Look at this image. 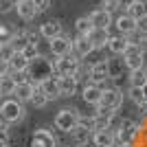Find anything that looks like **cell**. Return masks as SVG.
Returning <instances> with one entry per match:
<instances>
[{
    "mask_svg": "<svg viewBox=\"0 0 147 147\" xmlns=\"http://www.w3.org/2000/svg\"><path fill=\"white\" fill-rule=\"evenodd\" d=\"M13 37V29L9 24H0V42L5 44V42H9Z\"/></svg>",
    "mask_w": 147,
    "mask_h": 147,
    "instance_id": "obj_36",
    "label": "cell"
},
{
    "mask_svg": "<svg viewBox=\"0 0 147 147\" xmlns=\"http://www.w3.org/2000/svg\"><path fill=\"white\" fill-rule=\"evenodd\" d=\"M127 81H129L132 88H143L147 84V77L143 73V68L141 70H127Z\"/></svg>",
    "mask_w": 147,
    "mask_h": 147,
    "instance_id": "obj_27",
    "label": "cell"
},
{
    "mask_svg": "<svg viewBox=\"0 0 147 147\" xmlns=\"http://www.w3.org/2000/svg\"><path fill=\"white\" fill-rule=\"evenodd\" d=\"M125 13H127V16H132L134 20L147 16V0H134V2H132V7H129Z\"/></svg>",
    "mask_w": 147,
    "mask_h": 147,
    "instance_id": "obj_26",
    "label": "cell"
},
{
    "mask_svg": "<svg viewBox=\"0 0 147 147\" xmlns=\"http://www.w3.org/2000/svg\"><path fill=\"white\" fill-rule=\"evenodd\" d=\"M24 117H26L24 103H20L18 99L5 97L2 101H0V119L7 121L9 125H16V123L24 121Z\"/></svg>",
    "mask_w": 147,
    "mask_h": 147,
    "instance_id": "obj_2",
    "label": "cell"
},
{
    "mask_svg": "<svg viewBox=\"0 0 147 147\" xmlns=\"http://www.w3.org/2000/svg\"><path fill=\"white\" fill-rule=\"evenodd\" d=\"M13 9H16V11H18V16H20L22 20H26V22H29V20H33V18L37 16V11H35V7H33V2H31V0L18 2Z\"/></svg>",
    "mask_w": 147,
    "mask_h": 147,
    "instance_id": "obj_24",
    "label": "cell"
},
{
    "mask_svg": "<svg viewBox=\"0 0 147 147\" xmlns=\"http://www.w3.org/2000/svg\"><path fill=\"white\" fill-rule=\"evenodd\" d=\"M2 99H5V97H2V94H0V101H2Z\"/></svg>",
    "mask_w": 147,
    "mask_h": 147,
    "instance_id": "obj_46",
    "label": "cell"
},
{
    "mask_svg": "<svg viewBox=\"0 0 147 147\" xmlns=\"http://www.w3.org/2000/svg\"><path fill=\"white\" fill-rule=\"evenodd\" d=\"M2 75H9V66H7V61L0 59V77H2Z\"/></svg>",
    "mask_w": 147,
    "mask_h": 147,
    "instance_id": "obj_41",
    "label": "cell"
},
{
    "mask_svg": "<svg viewBox=\"0 0 147 147\" xmlns=\"http://www.w3.org/2000/svg\"><path fill=\"white\" fill-rule=\"evenodd\" d=\"M31 2H33V7H35V11H37V13L49 11L51 5H53V0H31Z\"/></svg>",
    "mask_w": 147,
    "mask_h": 147,
    "instance_id": "obj_35",
    "label": "cell"
},
{
    "mask_svg": "<svg viewBox=\"0 0 147 147\" xmlns=\"http://www.w3.org/2000/svg\"><path fill=\"white\" fill-rule=\"evenodd\" d=\"M132 2H134V0H117L119 11H121V13H125V11L129 9V7H132Z\"/></svg>",
    "mask_w": 147,
    "mask_h": 147,
    "instance_id": "obj_40",
    "label": "cell"
},
{
    "mask_svg": "<svg viewBox=\"0 0 147 147\" xmlns=\"http://www.w3.org/2000/svg\"><path fill=\"white\" fill-rule=\"evenodd\" d=\"M31 105H35L37 110H42V108H46V105H49V99L44 97L42 94V90H40V88L35 86V90H33V97H31V101H29Z\"/></svg>",
    "mask_w": 147,
    "mask_h": 147,
    "instance_id": "obj_30",
    "label": "cell"
},
{
    "mask_svg": "<svg viewBox=\"0 0 147 147\" xmlns=\"http://www.w3.org/2000/svg\"><path fill=\"white\" fill-rule=\"evenodd\" d=\"M114 138H117L119 145H136L138 138H141V123L134 121V119L123 117L121 127L114 132Z\"/></svg>",
    "mask_w": 147,
    "mask_h": 147,
    "instance_id": "obj_3",
    "label": "cell"
},
{
    "mask_svg": "<svg viewBox=\"0 0 147 147\" xmlns=\"http://www.w3.org/2000/svg\"><path fill=\"white\" fill-rule=\"evenodd\" d=\"M88 20H90L92 29H110L112 26V13L103 11V9H94V11L88 13Z\"/></svg>",
    "mask_w": 147,
    "mask_h": 147,
    "instance_id": "obj_14",
    "label": "cell"
},
{
    "mask_svg": "<svg viewBox=\"0 0 147 147\" xmlns=\"http://www.w3.org/2000/svg\"><path fill=\"white\" fill-rule=\"evenodd\" d=\"M121 59H123L125 70H141V68H145V55L138 51L136 44H129L125 49V53L121 55Z\"/></svg>",
    "mask_w": 147,
    "mask_h": 147,
    "instance_id": "obj_7",
    "label": "cell"
},
{
    "mask_svg": "<svg viewBox=\"0 0 147 147\" xmlns=\"http://www.w3.org/2000/svg\"><path fill=\"white\" fill-rule=\"evenodd\" d=\"M13 7H16L13 0H0V13H9Z\"/></svg>",
    "mask_w": 147,
    "mask_h": 147,
    "instance_id": "obj_39",
    "label": "cell"
},
{
    "mask_svg": "<svg viewBox=\"0 0 147 147\" xmlns=\"http://www.w3.org/2000/svg\"><path fill=\"white\" fill-rule=\"evenodd\" d=\"M13 53H16V51L11 49V44H9V42L0 44V59H2V61H9V59H11V55H13Z\"/></svg>",
    "mask_w": 147,
    "mask_h": 147,
    "instance_id": "obj_34",
    "label": "cell"
},
{
    "mask_svg": "<svg viewBox=\"0 0 147 147\" xmlns=\"http://www.w3.org/2000/svg\"><path fill=\"white\" fill-rule=\"evenodd\" d=\"M101 9L108 11V13H114L119 9V7H117V0H103V2H101Z\"/></svg>",
    "mask_w": 147,
    "mask_h": 147,
    "instance_id": "obj_38",
    "label": "cell"
},
{
    "mask_svg": "<svg viewBox=\"0 0 147 147\" xmlns=\"http://www.w3.org/2000/svg\"><path fill=\"white\" fill-rule=\"evenodd\" d=\"M0 145H9V123L0 119Z\"/></svg>",
    "mask_w": 147,
    "mask_h": 147,
    "instance_id": "obj_33",
    "label": "cell"
},
{
    "mask_svg": "<svg viewBox=\"0 0 147 147\" xmlns=\"http://www.w3.org/2000/svg\"><path fill=\"white\" fill-rule=\"evenodd\" d=\"M81 92V99H84V103L86 105H97L99 103V99H101V92H103V88L99 86V84H86V86H81L79 88Z\"/></svg>",
    "mask_w": 147,
    "mask_h": 147,
    "instance_id": "obj_13",
    "label": "cell"
},
{
    "mask_svg": "<svg viewBox=\"0 0 147 147\" xmlns=\"http://www.w3.org/2000/svg\"><path fill=\"white\" fill-rule=\"evenodd\" d=\"M26 75H29V81H31V84L37 86L42 79H46V77L53 75V59H49V57H44V55H37L35 59L29 61Z\"/></svg>",
    "mask_w": 147,
    "mask_h": 147,
    "instance_id": "obj_4",
    "label": "cell"
},
{
    "mask_svg": "<svg viewBox=\"0 0 147 147\" xmlns=\"http://www.w3.org/2000/svg\"><path fill=\"white\" fill-rule=\"evenodd\" d=\"M49 51L53 57H61V55H68L70 51H73V40L68 35H57L53 40H49Z\"/></svg>",
    "mask_w": 147,
    "mask_h": 147,
    "instance_id": "obj_8",
    "label": "cell"
},
{
    "mask_svg": "<svg viewBox=\"0 0 147 147\" xmlns=\"http://www.w3.org/2000/svg\"><path fill=\"white\" fill-rule=\"evenodd\" d=\"M59 84V97H75L79 92V84L75 77H57Z\"/></svg>",
    "mask_w": 147,
    "mask_h": 147,
    "instance_id": "obj_17",
    "label": "cell"
},
{
    "mask_svg": "<svg viewBox=\"0 0 147 147\" xmlns=\"http://www.w3.org/2000/svg\"><path fill=\"white\" fill-rule=\"evenodd\" d=\"M0 147H9V145H0Z\"/></svg>",
    "mask_w": 147,
    "mask_h": 147,
    "instance_id": "obj_47",
    "label": "cell"
},
{
    "mask_svg": "<svg viewBox=\"0 0 147 147\" xmlns=\"http://www.w3.org/2000/svg\"><path fill=\"white\" fill-rule=\"evenodd\" d=\"M13 88H16V81L11 79V75H2L0 77V94L2 97H11Z\"/></svg>",
    "mask_w": 147,
    "mask_h": 147,
    "instance_id": "obj_28",
    "label": "cell"
},
{
    "mask_svg": "<svg viewBox=\"0 0 147 147\" xmlns=\"http://www.w3.org/2000/svg\"><path fill=\"white\" fill-rule=\"evenodd\" d=\"M13 2H16V5H18V2H24V0H13Z\"/></svg>",
    "mask_w": 147,
    "mask_h": 147,
    "instance_id": "obj_45",
    "label": "cell"
},
{
    "mask_svg": "<svg viewBox=\"0 0 147 147\" xmlns=\"http://www.w3.org/2000/svg\"><path fill=\"white\" fill-rule=\"evenodd\" d=\"M110 147H123V145H119V143H112V145Z\"/></svg>",
    "mask_w": 147,
    "mask_h": 147,
    "instance_id": "obj_43",
    "label": "cell"
},
{
    "mask_svg": "<svg viewBox=\"0 0 147 147\" xmlns=\"http://www.w3.org/2000/svg\"><path fill=\"white\" fill-rule=\"evenodd\" d=\"M86 37L90 40L92 49H105V44L110 40V29H92Z\"/></svg>",
    "mask_w": 147,
    "mask_h": 147,
    "instance_id": "obj_19",
    "label": "cell"
},
{
    "mask_svg": "<svg viewBox=\"0 0 147 147\" xmlns=\"http://www.w3.org/2000/svg\"><path fill=\"white\" fill-rule=\"evenodd\" d=\"M90 51H92V44H90V40H88V37L77 35V37L73 40V51H70V53H73L75 57L84 59V57H86L88 53H90Z\"/></svg>",
    "mask_w": 147,
    "mask_h": 147,
    "instance_id": "obj_22",
    "label": "cell"
},
{
    "mask_svg": "<svg viewBox=\"0 0 147 147\" xmlns=\"http://www.w3.org/2000/svg\"><path fill=\"white\" fill-rule=\"evenodd\" d=\"M125 97H127L129 101L136 105V108H138V105L145 101V97H143V92H141V88H132V86L127 88V94H125Z\"/></svg>",
    "mask_w": 147,
    "mask_h": 147,
    "instance_id": "obj_31",
    "label": "cell"
},
{
    "mask_svg": "<svg viewBox=\"0 0 147 147\" xmlns=\"http://www.w3.org/2000/svg\"><path fill=\"white\" fill-rule=\"evenodd\" d=\"M20 53H22V55H24L29 61H31V59H35V57L40 55V44H35V42H29V44L24 46V49L20 51Z\"/></svg>",
    "mask_w": 147,
    "mask_h": 147,
    "instance_id": "obj_32",
    "label": "cell"
},
{
    "mask_svg": "<svg viewBox=\"0 0 147 147\" xmlns=\"http://www.w3.org/2000/svg\"><path fill=\"white\" fill-rule=\"evenodd\" d=\"M79 114L81 112L77 108H61L55 114V121H53V127H57L59 132H66L70 134L77 125H79Z\"/></svg>",
    "mask_w": 147,
    "mask_h": 147,
    "instance_id": "obj_5",
    "label": "cell"
},
{
    "mask_svg": "<svg viewBox=\"0 0 147 147\" xmlns=\"http://www.w3.org/2000/svg\"><path fill=\"white\" fill-rule=\"evenodd\" d=\"M37 88L42 90V94L51 101H55V99H59V84H57V77L55 75H51V77H46V79H42L40 84H37Z\"/></svg>",
    "mask_w": 147,
    "mask_h": 147,
    "instance_id": "obj_10",
    "label": "cell"
},
{
    "mask_svg": "<svg viewBox=\"0 0 147 147\" xmlns=\"http://www.w3.org/2000/svg\"><path fill=\"white\" fill-rule=\"evenodd\" d=\"M75 31H77V35H84V37L92 31V24H90V20H88V16H81V18L75 20Z\"/></svg>",
    "mask_w": 147,
    "mask_h": 147,
    "instance_id": "obj_29",
    "label": "cell"
},
{
    "mask_svg": "<svg viewBox=\"0 0 147 147\" xmlns=\"http://www.w3.org/2000/svg\"><path fill=\"white\" fill-rule=\"evenodd\" d=\"M33 90H35V86L31 84V81H22V84H16V88H13V99H18L20 103H29L31 97H33Z\"/></svg>",
    "mask_w": 147,
    "mask_h": 147,
    "instance_id": "obj_18",
    "label": "cell"
},
{
    "mask_svg": "<svg viewBox=\"0 0 147 147\" xmlns=\"http://www.w3.org/2000/svg\"><path fill=\"white\" fill-rule=\"evenodd\" d=\"M108 79H110L108 77V59H101V61H97V64L90 66V81L92 84H99L101 88H108L105 86Z\"/></svg>",
    "mask_w": 147,
    "mask_h": 147,
    "instance_id": "obj_9",
    "label": "cell"
},
{
    "mask_svg": "<svg viewBox=\"0 0 147 147\" xmlns=\"http://www.w3.org/2000/svg\"><path fill=\"white\" fill-rule=\"evenodd\" d=\"M143 73H145V77H147V64H145V68H143Z\"/></svg>",
    "mask_w": 147,
    "mask_h": 147,
    "instance_id": "obj_44",
    "label": "cell"
},
{
    "mask_svg": "<svg viewBox=\"0 0 147 147\" xmlns=\"http://www.w3.org/2000/svg\"><path fill=\"white\" fill-rule=\"evenodd\" d=\"M79 57H75L73 53L68 55H61L53 59V75L55 77H75L77 68H79Z\"/></svg>",
    "mask_w": 147,
    "mask_h": 147,
    "instance_id": "obj_6",
    "label": "cell"
},
{
    "mask_svg": "<svg viewBox=\"0 0 147 147\" xmlns=\"http://www.w3.org/2000/svg\"><path fill=\"white\" fill-rule=\"evenodd\" d=\"M105 46L114 57H121L125 53V49L129 46V40H127V35H121V33H110V40H108Z\"/></svg>",
    "mask_w": 147,
    "mask_h": 147,
    "instance_id": "obj_11",
    "label": "cell"
},
{
    "mask_svg": "<svg viewBox=\"0 0 147 147\" xmlns=\"http://www.w3.org/2000/svg\"><path fill=\"white\" fill-rule=\"evenodd\" d=\"M136 33H141V35H147V16L136 20Z\"/></svg>",
    "mask_w": 147,
    "mask_h": 147,
    "instance_id": "obj_37",
    "label": "cell"
},
{
    "mask_svg": "<svg viewBox=\"0 0 147 147\" xmlns=\"http://www.w3.org/2000/svg\"><path fill=\"white\" fill-rule=\"evenodd\" d=\"M123 99H125V94H123L121 88H103V92H101V99H99V103L94 105V112H99V114H112V112H119L123 105Z\"/></svg>",
    "mask_w": 147,
    "mask_h": 147,
    "instance_id": "obj_1",
    "label": "cell"
},
{
    "mask_svg": "<svg viewBox=\"0 0 147 147\" xmlns=\"http://www.w3.org/2000/svg\"><path fill=\"white\" fill-rule=\"evenodd\" d=\"M61 33H64V26L59 20H46L44 24H40V37H44V40H53Z\"/></svg>",
    "mask_w": 147,
    "mask_h": 147,
    "instance_id": "obj_16",
    "label": "cell"
},
{
    "mask_svg": "<svg viewBox=\"0 0 147 147\" xmlns=\"http://www.w3.org/2000/svg\"><path fill=\"white\" fill-rule=\"evenodd\" d=\"M90 136H92V132H90L88 127H84V125H77V127L70 132V145H73V147L88 145V143H90Z\"/></svg>",
    "mask_w": 147,
    "mask_h": 147,
    "instance_id": "obj_21",
    "label": "cell"
},
{
    "mask_svg": "<svg viewBox=\"0 0 147 147\" xmlns=\"http://www.w3.org/2000/svg\"><path fill=\"white\" fill-rule=\"evenodd\" d=\"M9 44H11V49L16 53H20L29 44V31H13V37L9 40Z\"/></svg>",
    "mask_w": 147,
    "mask_h": 147,
    "instance_id": "obj_25",
    "label": "cell"
},
{
    "mask_svg": "<svg viewBox=\"0 0 147 147\" xmlns=\"http://www.w3.org/2000/svg\"><path fill=\"white\" fill-rule=\"evenodd\" d=\"M7 66H9V73H24L29 68V59L22 53H13L11 59L7 61Z\"/></svg>",
    "mask_w": 147,
    "mask_h": 147,
    "instance_id": "obj_23",
    "label": "cell"
},
{
    "mask_svg": "<svg viewBox=\"0 0 147 147\" xmlns=\"http://www.w3.org/2000/svg\"><path fill=\"white\" fill-rule=\"evenodd\" d=\"M112 24L117 26V33H121V35H132L136 31V20L127 13H119L117 20H112Z\"/></svg>",
    "mask_w": 147,
    "mask_h": 147,
    "instance_id": "obj_15",
    "label": "cell"
},
{
    "mask_svg": "<svg viewBox=\"0 0 147 147\" xmlns=\"http://www.w3.org/2000/svg\"><path fill=\"white\" fill-rule=\"evenodd\" d=\"M90 143L94 147H110L112 143H117V138H114V132L110 129H99V132H92Z\"/></svg>",
    "mask_w": 147,
    "mask_h": 147,
    "instance_id": "obj_20",
    "label": "cell"
},
{
    "mask_svg": "<svg viewBox=\"0 0 147 147\" xmlns=\"http://www.w3.org/2000/svg\"><path fill=\"white\" fill-rule=\"evenodd\" d=\"M141 92H143V97H145V101H147V84H145V86L141 88Z\"/></svg>",
    "mask_w": 147,
    "mask_h": 147,
    "instance_id": "obj_42",
    "label": "cell"
},
{
    "mask_svg": "<svg viewBox=\"0 0 147 147\" xmlns=\"http://www.w3.org/2000/svg\"><path fill=\"white\" fill-rule=\"evenodd\" d=\"M29 147H57L53 136H51L49 127H40L31 134V141H29Z\"/></svg>",
    "mask_w": 147,
    "mask_h": 147,
    "instance_id": "obj_12",
    "label": "cell"
}]
</instances>
